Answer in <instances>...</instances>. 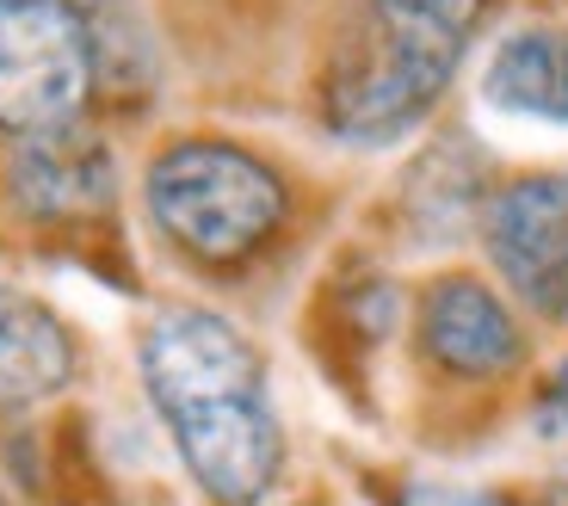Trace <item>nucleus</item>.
<instances>
[{"mask_svg": "<svg viewBox=\"0 0 568 506\" xmlns=\"http://www.w3.org/2000/svg\"><path fill=\"white\" fill-rule=\"evenodd\" d=\"M142 377L199 488L223 506H254L278 476L272 389L223 315L173 310L142 340Z\"/></svg>", "mask_w": 568, "mask_h": 506, "instance_id": "obj_1", "label": "nucleus"}, {"mask_svg": "<svg viewBox=\"0 0 568 506\" xmlns=\"http://www.w3.org/2000/svg\"><path fill=\"white\" fill-rule=\"evenodd\" d=\"M483 0H358V31L327 74V124L346 142H396L457 74Z\"/></svg>", "mask_w": 568, "mask_h": 506, "instance_id": "obj_2", "label": "nucleus"}, {"mask_svg": "<svg viewBox=\"0 0 568 506\" xmlns=\"http://www.w3.org/2000/svg\"><path fill=\"white\" fill-rule=\"evenodd\" d=\"M149 216L199 260H242L284 223V185L229 142H180L149 168Z\"/></svg>", "mask_w": 568, "mask_h": 506, "instance_id": "obj_3", "label": "nucleus"}, {"mask_svg": "<svg viewBox=\"0 0 568 506\" xmlns=\"http://www.w3.org/2000/svg\"><path fill=\"white\" fill-rule=\"evenodd\" d=\"M93 87V31L69 0H0V130L74 124Z\"/></svg>", "mask_w": 568, "mask_h": 506, "instance_id": "obj_4", "label": "nucleus"}, {"mask_svg": "<svg viewBox=\"0 0 568 506\" xmlns=\"http://www.w3.org/2000/svg\"><path fill=\"white\" fill-rule=\"evenodd\" d=\"M488 253L526 310L568 322V173L519 180L488 204Z\"/></svg>", "mask_w": 568, "mask_h": 506, "instance_id": "obj_5", "label": "nucleus"}, {"mask_svg": "<svg viewBox=\"0 0 568 506\" xmlns=\"http://www.w3.org/2000/svg\"><path fill=\"white\" fill-rule=\"evenodd\" d=\"M483 112L507 130H568V31L519 26L488 50L483 62Z\"/></svg>", "mask_w": 568, "mask_h": 506, "instance_id": "obj_6", "label": "nucleus"}, {"mask_svg": "<svg viewBox=\"0 0 568 506\" xmlns=\"http://www.w3.org/2000/svg\"><path fill=\"white\" fill-rule=\"evenodd\" d=\"M13 192L31 216L43 223H81L100 216L118 198V168L112 149L87 130L62 124V130H38L13 161Z\"/></svg>", "mask_w": 568, "mask_h": 506, "instance_id": "obj_7", "label": "nucleus"}, {"mask_svg": "<svg viewBox=\"0 0 568 506\" xmlns=\"http://www.w3.org/2000/svg\"><path fill=\"white\" fill-rule=\"evenodd\" d=\"M420 340L457 377H495V371H507L519 358V327H513V315L500 310V296H488L483 284H469V279H452L426 296Z\"/></svg>", "mask_w": 568, "mask_h": 506, "instance_id": "obj_8", "label": "nucleus"}, {"mask_svg": "<svg viewBox=\"0 0 568 506\" xmlns=\"http://www.w3.org/2000/svg\"><path fill=\"white\" fill-rule=\"evenodd\" d=\"M74 371L62 322L26 291L0 284V408H31L57 395Z\"/></svg>", "mask_w": 568, "mask_h": 506, "instance_id": "obj_9", "label": "nucleus"}, {"mask_svg": "<svg viewBox=\"0 0 568 506\" xmlns=\"http://www.w3.org/2000/svg\"><path fill=\"white\" fill-rule=\"evenodd\" d=\"M402 506H507V500L483 488H464V482H414L402 494Z\"/></svg>", "mask_w": 568, "mask_h": 506, "instance_id": "obj_10", "label": "nucleus"}, {"mask_svg": "<svg viewBox=\"0 0 568 506\" xmlns=\"http://www.w3.org/2000/svg\"><path fill=\"white\" fill-rule=\"evenodd\" d=\"M538 433L556 438V445H568V358H562V371L550 377L544 402H538Z\"/></svg>", "mask_w": 568, "mask_h": 506, "instance_id": "obj_11", "label": "nucleus"}, {"mask_svg": "<svg viewBox=\"0 0 568 506\" xmlns=\"http://www.w3.org/2000/svg\"><path fill=\"white\" fill-rule=\"evenodd\" d=\"M550 506H568V476L556 482V500H550Z\"/></svg>", "mask_w": 568, "mask_h": 506, "instance_id": "obj_12", "label": "nucleus"}, {"mask_svg": "<svg viewBox=\"0 0 568 506\" xmlns=\"http://www.w3.org/2000/svg\"><path fill=\"white\" fill-rule=\"evenodd\" d=\"M0 506H7V500H0Z\"/></svg>", "mask_w": 568, "mask_h": 506, "instance_id": "obj_13", "label": "nucleus"}]
</instances>
